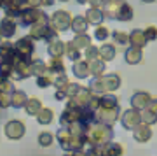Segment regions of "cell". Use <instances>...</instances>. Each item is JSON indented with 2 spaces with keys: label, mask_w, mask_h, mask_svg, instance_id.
Segmentation results:
<instances>
[{
  "label": "cell",
  "mask_w": 157,
  "mask_h": 156,
  "mask_svg": "<svg viewBox=\"0 0 157 156\" xmlns=\"http://www.w3.org/2000/svg\"><path fill=\"white\" fill-rule=\"evenodd\" d=\"M84 137H86V144L87 146H100V147H103L105 144H108L113 139V130L110 125H105V123L94 119V121H91L86 126Z\"/></svg>",
  "instance_id": "cell-1"
},
{
  "label": "cell",
  "mask_w": 157,
  "mask_h": 156,
  "mask_svg": "<svg viewBox=\"0 0 157 156\" xmlns=\"http://www.w3.org/2000/svg\"><path fill=\"white\" fill-rule=\"evenodd\" d=\"M56 139H58V142H59V146H61L65 151H68V153H75V154L86 153V147H87L86 137L84 135L72 133V132L68 130V126H61V128L58 130Z\"/></svg>",
  "instance_id": "cell-2"
},
{
  "label": "cell",
  "mask_w": 157,
  "mask_h": 156,
  "mask_svg": "<svg viewBox=\"0 0 157 156\" xmlns=\"http://www.w3.org/2000/svg\"><path fill=\"white\" fill-rule=\"evenodd\" d=\"M58 34L54 28L51 27V23H35L30 27V37L33 40H45V42H49V40L56 39Z\"/></svg>",
  "instance_id": "cell-3"
},
{
  "label": "cell",
  "mask_w": 157,
  "mask_h": 156,
  "mask_svg": "<svg viewBox=\"0 0 157 156\" xmlns=\"http://www.w3.org/2000/svg\"><path fill=\"white\" fill-rule=\"evenodd\" d=\"M14 49H16V55L17 58L21 60H26V61H32V55H33V49H35V44H33V39L26 35V37H21L14 44Z\"/></svg>",
  "instance_id": "cell-4"
},
{
  "label": "cell",
  "mask_w": 157,
  "mask_h": 156,
  "mask_svg": "<svg viewBox=\"0 0 157 156\" xmlns=\"http://www.w3.org/2000/svg\"><path fill=\"white\" fill-rule=\"evenodd\" d=\"M119 117H121V105L117 107H100L98 111H96V119L101 123H105V125H110L112 126L113 123L119 121Z\"/></svg>",
  "instance_id": "cell-5"
},
{
  "label": "cell",
  "mask_w": 157,
  "mask_h": 156,
  "mask_svg": "<svg viewBox=\"0 0 157 156\" xmlns=\"http://www.w3.org/2000/svg\"><path fill=\"white\" fill-rule=\"evenodd\" d=\"M72 19L68 11H56L51 16V27L54 28L56 32H67L68 28L72 27Z\"/></svg>",
  "instance_id": "cell-6"
},
{
  "label": "cell",
  "mask_w": 157,
  "mask_h": 156,
  "mask_svg": "<svg viewBox=\"0 0 157 156\" xmlns=\"http://www.w3.org/2000/svg\"><path fill=\"white\" fill-rule=\"evenodd\" d=\"M39 16H40V7H23L21 12H19V16H17V25H21V27H32L35 23L39 21Z\"/></svg>",
  "instance_id": "cell-7"
},
{
  "label": "cell",
  "mask_w": 157,
  "mask_h": 156,
  "mask_svg": "<svg viewBox=\"0 0 157 156\" xmlns=\"http://www.w3.org/2000/svg\"><path fill=\"white\" fill-rule=\"evenodd\" d=\"M140 123H141V111H138L135 107H131V109H128L121 114V125L126 130H135Z\"/></svg>",
  "instance_id": "cell-8"
},
{
  "label": "cell",
  "mask_w": 157,
  "mask_h": 156,
  "mask_svg": "<svg viewBox=\"0 0 157 156\" xmlns=\"http://www.w3.org/2000/svg\"><path fill=\"white\" fill-rule=\"evenodd\" d=\"M30 76H32L30 61L21 60V58H17V55H16V60H14V70H12L11 79H14V81H21V79H28Z\"/></svg>",
  "instance_id": "cell-9"
},
{
  "label": "cell",
  "mask_w": 157,
  "mask_h": 156,
  "mask_svg": "<svg viewBox=\"0 0 157 156\" xmlns=\"http://www.w3.org/2000/svg\"><path fill=\"white\" fill-rule=\"evenodd\" d=\"M4 132H6V135L9 139L17 140L26 133V126H25V123L19 121V119H12V121H9L6 126H4Z\"/></svg>",
  "instance_id": "cell-10"
},
{
  "label": "cell",
  "mask_w": 157,
  "mask_h": 156,
  "mask_svg": "<svg viewBox=\"0 0 157 156\" xmlns=\"http://www.w3.org/2000/svg\"><path fill=\"white\" fill-rule=\"evenodd\" d=\"M82 119V109L75 105H67V109L63 111L61 117H59V125L61 126H68L75 121H80Z\"/></svg>",
  "instance_id": "cell-11"
},
{
  "label": "cell",
  "mask_w": 157,
  "mask_h": 156,
  "mask_svg": "<svg viewBox=\"0 0 157 156\" xmlns=\"http://www.w3.org/2000/svg\"><path fill=\"white\" fill-rule=\"evenodd\" d=\"M93 89L91 88H86V86H82V89L78 91L75 96H72V98H68V104L67 105H75V107H82V105H87V102L91 100V96H93Z\"/></svg>",
  "instance_id": "cell-12"
},
{
  "label": "cell",
  "mask_w": 157,
  "mask_h": 156,
  "mask_svg": "<svg viewBox=\"0 0 157 156\" xmlns=\"http://www.w3.org/2000/svg\"><path fill=\"white\" fill-rule=\"evenodd\" d=\"M16 30H17V21L6 14V18L0 21V34L4 35V39H11L12 35L16 34Z\"/></svg>",
  "instance_id": "cell-13"
},
{
  "label": "cell",
  "mask_w": 157,
  "mask_h": 156,
  "mask_svg": "<svg viewBox=\"0 0 157 156\" xmlns=\"http://www.w3.org/2000/svg\"><path fill=\"white\" fill-rule=\"evenodd\" d=\"M133 137H135L136 142H148V140L152 139V128L150 125H147V123L141 121L138 126H136L135 130H133Z\"/></svg>",
  "instance_id": "cell-14"
},
{
  "label": "cell",
  "mask_w": 157,
  "mask_h": 156,
  "mask_svg": "<svg viewBox=\"0 0 157 156\" xmlns=\"http://www.w3.org/2000/svg\"><path fill=\"white\" fill-rule=\"evenodd\" d=\"M124 0H105L103 2V6H101V11L105 14L107 19H115V14H117L119 7L122 4Z\"/></svg>",
  "instance_id": "cell-15"
},
{
  "label": "cell",
  "mask_w": 157,
  "mask_h": 156,
  "mask_svg": "<svg viewBox=\"0 0 157 156\" xmlns=\"http://www.w3.org/2000/svg\"><path fill=\"white\" fill-rule=\"evenodd\" d=\"M101 81H103L105 91H115V89L121 88V83H122V79H121L119 74H107V76H101Z\"/></svg>",
  "instance_id": "cell-16"
},
{
  "label": "cell",
  "mask_w": 157,
  "mask_h": 156,
  "mask_svg": "<svg viewBox=\"0 0 157 156\" xmlns=\"http://www.w3.org/2000/svg\"><path fill=\"white\" fill-rule=\"evenodd\" d=\"M152 95L150 93H147V91H136L135 95L131 96V107H135V109H138V111H141V109H145L147 104L150 102Z\"/></svg>",
  "instance_id": "cell-17"
},
{
  "label": "cell",
  "mask_w": 157,
  "mask_h": 156,
  "mask_svg": "<svg viewBox=\"0 0 157 156\" xmlns=\"http://www.w3.org/2000/svg\"><path fill=\"white\" fill-rule=\"evenodd\" d=\"M72 70H73V74H75L78 79L89 77V74H91V70H89V61H87V60H80V58H78V60L73 61Z\"/></svg>",
  "instance_id": "cell-18"
},
{
  "label": "cell",
  "mask_w": 157,
  "mask_h": 156,
  "mask_svg": "<svg viewBox=\"0 0 157 156\" xmlns=\"http://www.w3.org/2000/svg\"><path fill=\"white\" fill-rule=\"evenodd\" d=\"M65 51H67V42L59 40L58 37L47 42V53H49V56H63Z\"/></svg>",
  "instance_id": "cell-19"
},
{
  "label": "cell",
  "mask_w": 157,
  "mask_h": 156,
  "mask_svg": "<svg viewBox=\"0 0 157 156\" xmlns=\"http://www.w3.org/2000/svg\"><path fill=\"white\" fill-rule=\"evenodd\" d=\"M14 61L16 60V49L14 44H11L9 40H4L0 44V61Z\"/></svg>",
  "instance_id": "cell-20"
},
{
  "label": "cell",
  "mask_w": 157,
  "mask_h": 156,
  "mask_svg": "<svg viewBox=\"0 0 157 156\" xmlns=\"http://www.w3.org/2000/svg\"><path fill=\"white\" fill-rule=\"evenodd\" d=\"M147 37H145V32L141 30V28H135L131 34H129V44L131 46H135V47H145L147 46Z\"/></svg>",
  "instance_id": "cell-21"
},
{
  "label": "cell",
  "mask_w": 157,
  "mask_h": 156,
  "mask_svg": "<svg viewBox=\"0 0 157 156\" xmlns=\"http://www.w3.org/2000/svg\"><path fill=\"white\" fill-rule=\"evenodd\" d=\"M124 58H126V61H128L129 65H138V63H141V61H143V53H141L140 47L131 46V47H128V49H126Z\"/></svg>",
  "instance_id": "cell-22"
},
{
  "label": "cell",
  "mask_w": 157,
  "mask_h": 156,
  "mask_svg": "<svg viewBox=\"0 0 157 156\" xmlns=\"http://www.w3.org/2000/svg\"><path fill=\"white\" fill-rule=\"evenodd\" d=\"M84 16L87 18L89 25H94V27L101 25V23H103V19H105V14H103V11H101V7H91V9H87V11H86Z\"/></svg>",
  "instance_id": "cell-23"
},
{
  "label": "cell",
  "mask_w": 157,
  "mask_h": 156,
  "mask_svg": "<svg viewBox=\"0 0 157 156\" xmlns=\"http://www.w3.org/2000/svg\"><path fill=\"white\" fill-rule=\"evenodd\" d=\"M117 55V47L115 44H108V42H103L100 46V58L105 61H112Z\"/></svg>",
  "instance_id": "cell-24"
},
{
  "label": "cell",
  "mask_w": 157,
  "mask_h": 156,
  "mask_svg": "<svg viewBox=\"0 0 157 156\" xmlns=\"http://www.w3.org/2000/svg\"><path fill=\"white\" fill-rule=\"evenodd\" d=\"M73 34H86L87 32V28H89V21H87V18L86 16H75L72 19V27Z\"/></svg>",
  "instance_id": "cell-25"
},
{
  "label": "cell",
  "mask_w": 157,
  "mask_h": 156,
  "mask_svg": "<svg viewBox=\"0 0 157 156\" xmlns=\"http://www.w3.org/2000/svg\"><path fill=\"white\" fill-rule=\"evenodd\" d=\"M26 102H28V96H26V93L25 91H21V89H14L11 93V105L14 107V109H21V107L26 105Z\"/></svg>",
  "instance_id": "cell-26"
},
{
  "label": "cell",
  "mask_w": 157,
  "mask_h": 156,
  "mask_svg": "<svg viewBox=\"0 0 157 156\" xmlns=\"http://www.w3.org/2000/svg\"><path fill=\"white\" fill-rule=\"evenodd\" d=\"M133 16H135L133 7L129 6L128 2H122L121 7H119L117 14H115V19H119V21H129V19H133Z\"/></svg>",
  "instance_id": "cell-27"
},
{
  "label": "cell",
  "mask_w": 157,
  "mask_h": 156,
  "mask_svg": "<svg viewBox=\"0 0 157 156\" xmlns=\"http://www.w3.org/2000/svg\"><path fill=\"white\" fill-rule=\"evenodd\" d=\"M105 67H107V61L101 60V58H94V60H89V70H91V76H103L105 74Z\"/></svg>",
  "instance_id": "cell-28"
},
{
  "label": "cell",
  "mask_w": 157,
  "mask_h": 156,
  "mask_svg": "<svg viewBox=\"0 0 157 156\" xmlns=\"http://www.w3.org/2000/svg\"><path fill=\"white\" fill-rule=\"evenodd\" d=\"M54 77H56V74H54L49 67H47V70H45L42 76H39V77H37V86H39V88H47V86H52Z\"/></svg>",
  "instance_id": "cell-29"
},
{
  "label": "cell",
  "mask_w": 157,
  "mask_h": 156,
  "mask_svg": "<svg viewBox=\"0 0 157 156\" xmlns=\"http://www.w3.org/2000/svg\"><path fill=\"white\" fill-rule=\"evenodd\" d=\"M47 67H49L54 74H67V68H65V63H63L61 56H51Z\"/></svg>",
  "instance_id": "cell-30"
},
{
  "label": "cell",
  "mask_w": 157,
  "mask_h": 156,
  "mask_svg": "<svg viewBox=\"0 0 157 156\" xmlns=\"http://www.w3.org/2000/svg\"><path fill=\"white\" fill-rule=\"evenodd\" d=\"M124 153V147L122 144H117V142H108V144L103 146V154H107V156H119V154H122Z\"/></svg>",
  "instance_id": "cell-31"
},
{
  "label": "cell",
  "mask_w": 157,
  "mask_h": 156,
  "mask_svg": "<svg viewBox=\"0 0 157 156\" xmlns=\"http://www.w3.org/2000/svg\"><path fill=\"white\" fill-rule=\"evenodd\" d=\"M35 117H37V121H39L40 125H51V123H52V117H54V112H52V109H49V107H42L40 112Z\"/></svg>",
  "instance_id": "cell-32"
},
{
  "label": "cell",
  "mask_w": 157,
  "mask_h": 156,
  "mask_svg": "<svg viewBox=\"0 0 157 156\" xmlns=\"http://www.w3.org/2000/svg\"><path fill=\"white\" fill-rule=\"evenodd\" d=\"M72 40L80 51H84L86 47H89V46L93 44V42H91V37L87 34H75V37H73Z\"/></svg>",
  "instance_id": "cell-33"
},
{
  "label": "cell",
  "mask_w": 157,
  "mask_h": 156,
  "mask_svg": "<svg viewBox=\"0 0 157 156\" xmlns=\"http://www.w3.org/2000/svg\"><path fill=\"white\" fill-rule=\"evenodd\" d=\"M40 109H42V102L39 100V98H28V102H26V105H25V111L28 112L30 116H37L40 112Z\"/></svg>",
  "instance_id": "cell-34"
},
{
  "label": "cell",
  "mask_w": 157,
  "mask_h": 156,
  "mask_svg": "<svg viewBox=\"0 0 157 156\" xmlns=\"http://www.w3.org/2000/svg\"><path fill=\"white\" fill-rule=\"evenodd\" d=\"M119 105V96L113 91H107L105 95H101V107H117Z\"/></svg>",
  "instance_id": "cell-35"
},
{
  "label": "cell",
  "mask_w": 157,
  "mask_h": 156,
  "mask_svg": "<svg viewBox=\"0 0 157 156\" xmlns=\"http://www.w3.org/2000/svg\"><path fill=\"white\" fill-rule=\"evenodd\" d=\"M112 39H113V44L121 46V47H124V46L129 44V34H126V32H122V30L112 32Z\"/></svg>",
  "instance_id": "cell-36"
},
{
  "label": "cell",
  "mask_w": 157,
  "mask_h": 156,
  "mask_svg": "<svg viewBox=\"0 0 157 156\" xmlns=\"http://www.w3.org/2000/svg\"><path fill=\"white\" fill-rule=\"evenodd\" d=\"M30 67H32V76L39 77L47 70V63H44L42 60H32L30 61Z\"/></svg>",
  "instance_id": "cell-37"
},
{
  "label": "cell",
  "mask_w": 157,
  "mask_h": 156,
  "mask_svg": "<svg viewBox=\"0 0 157 156\" xmlns=\"http://www.w3.org/2000/svg\"><path fill=\"white\" fill-rule=\"evenodd\" d=\"M65 55L68 56V60H72V61H75V60L80 58V49L73 44V40L67 42V51H65Z\"/></svg>",
  "instance_id": "cell-38"
},
{
  "label": "cell",
  "mask_w": 157,
  "mask_h": 156,
  "mask_svg": "<svg viewBox=\"0 0 157 156\" xmlns=\"http://www.w3.org/2000/svg\"><path fill=\"white\" fill-rule=\"evenodd\" d=\"M110 35H112V32H110V30H108L105 25H98V27H96V30H94V39H96V40L105 42V40L110 37Z\"/></svg>",
  "instance_id": "cell-39"
},
{
  "label": "cell",
  "mask_w": 157,
  "mask_h": 156,
  "mask_svg": "<svg viewBox=\"0 0 157 156\" xmlns=\"http://www.w3.org/2000/svg\"><path fill=\"white\" fill-rule=\"evenodd\" d=\"M141 121L152 126V125H155V123H157V114L145 107V109H141Z\"/></svg>",
  "instance_id": "cell-40"
},
{
  "label": "cell",
  "mask_w": 157,
  "mask_h": 156,
  "mask_svg": "<svg viewBox=\"0 0 157 156\" xmlns=\"http://www.w3.org/2000/svg\"><path fill=\"white\" fill-rule=\"evenodd\" d=\"M12 70H14V61H0V76L11 79Z\"/></svg>",
  "instance_id": "cell-41"
},
{
  "label": "cell",
  "mask_w": 157,
  "mask_h": 156,
  "mask_svg": "<svg viewBox=\"0 0 157 156\" xmlns=\"http://www.w3.org/2000/svg\"><path fill=\"white\" fill-rule=\"evenodd\" d=\"M52 140H54V135L51 132H40L39 133V146H42V147H49L52 144Z\"/></svg>",
  "instance_id": "cell-42"
},
{
  "label": "cell",
  "mask_w": 157,
  "mask_h": 156,
  "mask_svg": "<svg viewBox=\"0 0 157 156\" xmlns=\"http://www.w3.org/2000/svg\"><path fill=\"white\" fill-rule=\"evenodd\" d=\"M68 83H70V81H68L67 74H56V77H54V83H52V86H54L56 89H65Z\"/></svg>",
  "instance_id": "cell-43"
},
{
  "label": "cell",
  "mask_w": 157,
  "mask_h": 156,
  "mask_svg": "<svg viewBox=\"0 0 157 156\" xmlns=\"http://www.w3.org/2000/svg\"><path fill=\"white\" fill-rule=\"evenodd\" d=\"M14 84H12V81L9 77H2L0 76V91H4V93H12L14 91Z\"/></svg>",
  "instance_id": "cell-44"
},
{
  "label": "cell",
  "mask_w": 157,
  "mask_h": 156,
  "mask_svg": "<svg viewBox=\"0 0 157 156\" xmlns=\"http://www.w3.org/2000/svg\"><path fill=\"white\" fill-rule=\"evenodd\" d=\"M84 56H86V60L87 61L94 60V58H100V47H96V46L91 44L89 47H86L84 49Z\"/></svg>",
  "instance_id": "cell-45"
},
{
  "label": "cell",
  "mask_w": 157,
  "mask_h": 156,
  "mask_svg": "<svg viewBox=\"0 0 157 156\" xmlns=\"http://www.w3.org/2000/svg\"><path fill=\"white\" fill-rule=\"evenodd\" d=\"M89 88L94 91V93H105V88H103V81H101V76H98V77H94L93 81H91Z\"/></svg>",
  "instance_id": "cell-46"
},
{
  "label": "cell",
  "mask_w": 157,
  "mask_h": 156,
  "mask_svg": "<svg viewBox=\"0 0 157 156\" xmlns=\"http://www.w3.org/2000/svg\"><path fill=\"white\" fill-rule=\"evenodd\" d=\"M80 89H82V86H80V84H77V83H68L67 88H65V93H67L68 98H72V96L77 95Z\"/></svg>",
  "instance_id": "cell-47"
},
{
  "label": "cell",
  "mask_w": 157,
  "mask_h": 156,
  "mask_svg": "<svg viewBox=\"0 0 157 156\" xmlns=\"http://www.w3.org/2000/svg\"><path fill=\"white\" fill-rule=\"evenodd\" d=\"M143 32H145L147 40H157V27L155 25H148Z\"/></svg>",
  "instance_id": "cell-48"
},
{
  "label": "cell",
  "mask_w": 157,
  "mask_h": 156,
  "mask_svg": "<svg viewBox=\"0 0 157 156\" xmlns=\"http://www.w3.org/2000/svg\"><path fill=\"white\" fill-rule=\"evenodd\" d=\"M9 105H11V93L0 91V109H7Z\"/></svg>",
  "instance_id": "cell-49"
},
{
  "label": "cell",
  "mask_w": 157,
  "mask_h": 156,
  "mask_svg": "<svg viewBox=\"0 0 157 156\" xmlns=\"http://www.w3.org/2000/svg\"><path fill=\"white\" fill-rule=\"evenodd\" d=\"M147 109H150L152 112H155V114H157V98H154V96H152L150 102L147 104Z\"/></svg>",
  "instance_id": "cell-50"
},
{
  "label": "cell",
  "mask_w": 157,
  "mask_h": 156,
  "mask_svg": "<svg viewBox=\"0 0 157 156\" xmlns=\"http://www.w3.org/2000/svg\"><path fill=\"white\" fill-rule=\"evenodd\" d=\"M26 6L28 7H42L44 6V0H26Z\"/></svg>",
  "instance_id": "cell-51"
},
{
  "label": "cell",
  "mask_w": 157,
  "mask_h": 156,
  "mask_svg": "<svg viewBox=\"0 0 157 156\" xmlns=\"http://www.w3.org/2000/svg\"><path fill=\"white\" fill-rule=\"evenodd\" d=\"M54 96H56V100H65V98H68L67 93H65V89H58Z\"/></svg>",
  "instance_id": "cell-52"
},
{
  "label": "cell",
  "mask_w": 157,
  "mask_h": 156,
  "mask_svg": "<svg viewBox=\"0 0 157 156\" xmlns=\"http://www.w3.org/2000/svg\"><path fill=\"white\" fill-rule=\"evenodd\" d=\"M103 2H105V0H89L91 7H101L103 6Z\"/></svg>",
  "instance_id": "cell-53"
},
{
  "label": "cell",
  "mask_w": 157,
  "mask_h": 156,
  "mask_svg": "<svg viewBox=\"0 0 157 156\" xmlns=\"http://www.w3.org/2000/svg\"><path fill=\"white\" fill-rule=\"evenodd\" d=\"M56 0H44V6H52Z\"/></svg>",
  "instance_id": "cell-54"
},
{
  "label": "cell",
  "mask_w": 157,
  "mask_h": 156,
  "mask_svg": "<svg viewBox=\"0 0 157 156\" xmlns=\"http://www.w3.org/2000/svg\"><path fill=\"white\" fill-rule=\"evenodd\" d=\"M77 4H80V6H84V4H89V0H77Z\"/></svg>",
  "instance_id": "cell-55"
},
{
  "label": "cell",
  "mask_w": 157,
  "mask_h": 156,
  "mask_svg": "<svg viewBox=\"0 0 157 156\" xmlns=\"http://www.w3.org/2000/svg\"><path fill=\"white\" fill-rule=\"evenodd\" d=\"M141 2H145V4H152V2H155V0H141Z\"/></svg>",
  "instance_id": "cell-56"
},
{
  "label": "cell",
  "mask_w": 157,
  "mask_h": 156,
  "mask_svg": "<svg viewBox=\"0 0 157 156\" xmlns=\"http://www.w3.org/2000/svg\"><path fill=\"white\" fill-rule=\"evenodd\" d=\"M2 42H4V35L0 34V44H2Z\"/></svg>",
  "instance_id": "cell-57"
},
{
  "label": "cell",
  "mask_w": 157,
  "mask_h": 156,
  "mask_svg": "<svg viewBox=\"0 0 157 156\" xmlns=\"http://www.w3.org/2000/svg\"><path fill=\"white\" fill-rule=\"evenodd\" d=\"M2 2H4V0H0V6H2Z\"/></svg>",
  "instance_id": "cell-58"
},
{
  "label": "cell",
  "mask_w": 157,
  "mask_h": 156,
  "mask_svg": "<svg viewBox=\"0 0 157 156\" xmlns=\"http://www.w3.org/2000/svg\"><path fill=\"white\" fill-rule=\"evenodd\" d=\"M61 2H68V0H61Z\"/></svg>",
  "instance_id": "cell-59"
},
{
  "label": "cell",
  "mask_w": 157,
  "mask_h": 156,
  "mask_svg": "<svg viewBox=\"0 0 157 156\" xmlns=\"http://www.w3.org/2000/svg\"><path fill=\"white\" fill-rule=\"evenodd\" d=\"M0 9H2V6H0Z\"/></svg>",
  "instance_id": "cell-60"
}]
</instances>
